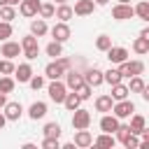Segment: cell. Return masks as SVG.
<instances>
[{
    "mask_svg": "<svg viewBox=\"0 0 149 149\" xmlns=\"http://www.w3.org/2000/svg\"><path fill=\"white\" fill-rule=\"evenodd\" d=\"M19 2H21V0H7V5H14V7H16Z\"/></svg>",
    "mask_w": 149,
    "mask_h": 149,
    "instance_id": "cell-49",
    "label": "cell"
},
{
    "mask_svg": "<svg viewBox=\"0 0 149 149\" xmlns=\"http://www.w3.org/2000/svg\"><path fill=\"white\" fill-rule=\"evenodd\" d=\"M42 133H44V137H61V123H56V121H49V123H44V128H42Z\"/></svg>",
    "mask_w": 149,
    "mask_h": 149,
    "instance_id": "cell-28",
    "label": "cell"
},
{
    "mask_svg": "<svg viewBox=\"0 0 149 149\" xmlns=\"http://www.w3.org/2000/svg\"><path fill=\"white\" fill-rule=\"evenodd\" d=\"M37 40H40V37H35L33 33L26 35V37L21 40V49H23L21 56H26L28 61H35V58L40 56V42H37Z\"/></svg>",
    "mask_w": 149,
    "mask_h": 149,
    "instance_id": "cell-2",
    "label": "cell"
},
{
    "mask_svg": "<svg viewBox=\"0 0 149 149\" xmlns=\"http://www.w3.org/2000/svg\"><path fill=\"white\" fill-rule=\"evenodd\" d=\"M21 54H23L21 42L5 40V42H2V47H0V56H5V58H9V61H14V58H16V56H21Z\"/></svg>",
    "mask_w": 149,
    "mask_h": 149,
    "instance_id": "cell-10",
    "label": "cell"
},
{
    "mask_svg": "<svg viewBox=\"0 0 149 149\" xmlns=\"http://www.w3.org/2000/svg\"><path fill=\"white\" fill-rule=\"evenodd\" d=\"M121 144H123V147H128V149H137V147H140V135H133V133H130Z\"/></svg>",
    "mask_w": 149,
    "mask_h": 149,
    "instance_id": "cell-42",
    "label": "cell"
},
{
    "mask_svg": "<svg viewBox=\"0 0 149 149\" xmlns=\"http://www.w3.org/2000/svg\"><path fill=\"white\" fill-rule=\"evenodd\" d=\"M14 86H16V79L14 77H9V74H2L0 77V93H12L14 91Z\"/></svg>",
    "mask_w": 149,
    "mask_h": 149,
    "instance_id": "cell-29",
    "label": "cell"
},
{
    "mask_svg": "<svg viewBox=\"0 0 149 149\" xmlns=\"http://www.w3.org/2000/svg\"><path fill=\"white\" fill-rule=\"evenodd\" d=\"M37 14H40L42 19H54V14H56V5H54V2H42Z\"/></svg>",
    "mask_w": 149,
    "mask_h": 149,
    "instance_id": "cell-34",
    "label": "cell"
},
{
    "mask_svg": "<svg viewBox=\"0 0 149 149\" xmlns=\"http://www.w3.org/2000/svg\"><path fill=\"white\" fill-rule=\"evenodd\" d=\"M21 149H37V144H33V142H26Z\"/></svg>",
    "mask_w": 149,
    "mask_h": 149,
    "instance_id": "cell-46",
    "label": "cell"
},
{
    "mask_svg": "<svg viewBox=\"0 0 149 149\" xmlns=\"http://www.w3.org/2000/svg\"><path fill=\"white\" fill-rule=\"evenodd\" d=\"M84 81H86V84H91V86L95 88V86L105 84V72H102V70H98V68H88V70L84 72Z\"/></svg>",
    "mask_w": 149,
    "mask_h": 149,
    "instance_id": "cell-15",
    "label": "cell"
},
{
    "mask_svg": "<svg viewBox=\"0 0 149 149\" xmlns=\"http://www.w3.org/2000/svg\"><path fill=\"white\" fill-rule=\"evenodd\" d=\"M93 2H95V5H107L109 0H93Z\"/></svg>",
    "mask_w": 149,
    "mask_h": 149,
    "instance_id": "cell-48",
    "label": "cell"
},
{
    "mask_svg": "<svg viewBox=\"0 0 149 149\" xmlns=\"http://www.w3.org/2000/svg\"><path fill=\"white\" fill-rule=\"evenodd\" d=\"M133 51H135L137 56L149 54V42H147L144 37H135V40H133Z\"/></svg>",
    "mask_w": 149,
    "mask_h": 149,
    "instance_id": "cell-32",
    "label": "cell"
},
{
    "mask_svg": "<svg viewBox=\"0 0 149 149\" xmlns=\"http://www.w3.org/2000/svg\"><path fill=\"white\" fill-rule=\"evenodd\" d=\"M61 140L58 137H44L42 140V149H61Z\"/></svg>",
    "mask_w": 149,
    "mask_h": 149,
    "instance_id": "cell-40",
    "label": "cell"
},
{
    "mask_svg": "<svg viewBox=\"0 0 149 149\" xmlns=\"http://www.w3.org/2000/svg\"><path fill=\"white\" fill-rule=\"evenodd\" d=\"M30 33L35 35V37H44L47 33H49V26H47V19H33L30 21Z\"/></svg>",
    "mask_w": 149,
    "mask_h": 149,
    "instance_id": "cell-21",
    "label": "cell"
},
{
    "mask_svg": "<svg viewBox=\"0 0 149 149\" xmlns=\"http://www.w3.org/2000/svg\"><path fill=\"white\" fill-rule=\"evenodd\" d=\"M119 2H126V5H130V0H119Z\"/></svg>",
    "mask_w": 149,
    "mask_h": 149,
    "instance_id": "cell-52",
    "label": "cell"
},
{
    "mask_svg": "<svg viewBox=\"0 0 149 149\" xmlns=\"http://www.w3.org/2000/svg\"><path fill=\"white\" fill-rule=\"evenodd\" d=\"M12 35H14V28H12V23H9V21H0V42L9 40Z\"/></svg>",
    "mask_w": 149,
    "mask_h": 149,
    "instance_id": "cell-37",
    "label": "cell"
},
{
    "mask_svg": "<svg viewBox=\"0 0 149 149\" xmlns=\"http://www.w3.org/2000/svg\"><path fill=\"white\" fill-rule=\"evenodd\" d=\"M144 88V79L140 77V74H135V77H130V84H128V91L130 93H140Z\"/></svg>",
    "mask_w": 149,
    "mask_h": 149,
    "instance_id": "cell-36",
    "label": "cell"
},
{
    "mask_svg": "<svg viewBox=\"0 0 149 149\" xmlns=\"http://www.w3.org/2000/svg\"><path fill=\"white\" fill-rule=\"evenodd\" d=\"M28 84H30V88H33V91H40V88H44V84H47V77H44V74H33Z\"/></svg>",
    "mask_w": 149,
    "mask_h": 149,
    "instance_id": "cell-38",
    "label": "cell"
},
{
    "mask_svg": "<svg viewBox=\"0 0 149 149\" xmlns=\"http://www.w3.org/2000/svg\"><path fill=\"white\" fill-rule=\"evenodd\" d=\"M105 54H107V58H109V63H112V65H119V63L128 61V56H130L126 47H114V44H112Z\"/></svg>",
    "mask_w": 149,
    "mask_h": 149,
    "instance_id": "cell-11",
    "label": "cell"
},
{
    "mask_svg": "<svg viewBox=\"0 0 149 149\" xmlns=\"http://www.w3.org/2000/svg\"><path fill=\"white\" fill-rule=\"evenodd\" d=\"M40 5H42L40 0H21V2H19V12H21V16L33 19V16H37Z\"/></svg>",
    "mask_w": 149,
    "mask_h": 149,
    "instance_id": "cell-13",
    "label": "cell"
},
{
    "mask_svg": "<svg viewBox=\"0 0 149 149\" xmlns=\"http://www.w3.org/2000/svg\"><path fill=\"white\" fill-rule=\"evenodd\" d=\"M2 5H7V0H0V7H2Z\"/></svg>",
    "mask_w": 149,
    "mask_h": 149,
    "instance_id": "cell-51",
    "label": "cell"
},
{
    "mask_svg": "<svg viewBox=\"0 0 149 149\" xmlns=\"http://www.w3.org/2000/svg\"><path fill=\"white\" fill-rule=\"evenodd\" d=\"M33 74H35V72H33V65H30V63H19L16 70H14V79H16L19 84H28Z\"/></svg>",
    "mask_w": 149,
    "mask_h": 149,
    "instance_id": "cell-14",
    "label": "cell"
},
{
    "mask_svg": "<svg viewBox=\"0 0 149 149\" xmlns=\"http://www.w3.org/2000/svg\"><path fill=\"white\" fill-rule=\"evenodd\" d=\"M112 107H114V98H112L109 93H102V95L95 98V112L107 114V112H112Z\"/></svg>",
    "mask_w": 149,
    "mask_h": 149,
    "instance_id": "cell-18",
    "label": "cell"
},
{
    "mask_svg": "<svg viewBox=\"0 0 149 149\" xmlns=\"http://www.w3.org/2000/svg\"><path fill=\"white\" fill-rule=\"evenodd\" d=\"M63 105H65V109H68V112H74L77 107H81V98H79V93H77V91H68V93H65Z\"/></svg>",
    "mask_w": 149,
    "mask_h": 149,
    "instance_id": "cell-22",
    "label": "cell"
},
{
    "mask_svg": "<svg viewBox=\"0 0 149 149\" xmlns=\"http://www.w3.org/2000/svg\"><path fill=\"white\" fill-rule=\"evenodd\" d=\"M140 37H144V40L149 42V23H147V26H144V28L140 30Z\"/></svg>",
    "mask_w": 149,
    "mask_h": 149,
    "instance_id": "cell-44",
    "label": "cell"
},
{
    "mask_svg": "<svg viewBox=\"0 0 149 149\" xmlns=\"http://www.w3.org/2000/svg\"><path fill=\"white\" fill-rule=\"evenodd\" d=\"M119 123H121V119H116L112 112H107V114H102V119H100V130H102V133H114V130L119 128Z\"/></svg>",
    "mask_w": 149,
    "mask_h": 149,
    "instance_id": "cell-16",
    "label": "cell"
},
{
    "mask_svg": "<svg viewBox=\"0 0 149 149\" xmlns=\"http://www.w3.org/2000/svg\"><path fill=\"white\" fill-rule=\"evenodd\" d=\"M56 2H58V5H63V2H68V0H54V5H56Z\"/></svg>",
    "mask_w": 149,
    "mask_h": 149,
    "instance_id": "cell-50",
    "label": "cell"
},
{
    "mask_svg": "<svg viewBox=\"0 0 149 149\" xmlns=\"http://www.w3.org/2000/svg\"><path fill=\"white\" fill-rule=\"evenodd\" d=\"M74 147H81V149H86V147H91L93 144V135L88 133V128H81V130H77L74 133Z\"/></svg>",
    "mask_w": 149,
    "mask_h": 149,
    "instance_id": "cell-20",
    "label": "cell"
},
{
    "mask_svg": "<svg viewBox=\"0 0 149 149\" xmlns=\"http://www.w3.org/2000/svg\"><path fill=\"white\" fill-rule=\"evenodd\" d=\"M65 65L61 63V58H54L51 63H47L44 65V77L47 79H61V77H65Z\"/></svg>",
    "mask_w": 149,
    "mask_h": 149,
    "instance_id": "cell-7",
    "label": "cell"
},
{
    "mask_svg": "<svg viewBox=\"0 0 149 149\" xmlns=\"http://www.w3.org/2000/svg\"><path fill=\"white\" fill-rule=\"evenodd\" d=\"M88 126H91V112L84 109V107H77L72 112V128L81 130V128H88Z\"/></svg>",
    "mask_w": 149,
    "mask_h": 149,
    "instance_id": "cell-5",
    "label": "cell"
},
{
    "mask_svg": "<svg viewBox=\"0 0 149 149\" xmlns=\"http://www.w3.org/2000/svg\"><path fill=\"white\" fill-rule=\"evenodd\" d=\"M133 9H135V16H137V19H142V21L149 23V0H140Z\"/></svg>",
    "mask_w": 149,
    "mask_h": 149,
    "instance_id": "cell-26",
    "label": "cell"
},
{
    "mask_svg": "<svg viewBox=\"0 0 149 149\" xmlns=\"http://www.w3.org/2000/svg\"><path fill=\"white\" fill-rule=\"evenodd\" d=\"M44 51H47V56H51V58H58V56H63V42H56V40H51V42L44 47Z\"/></svg>",
    "mask_w": 149,
    "mask_h": 149,
    "instance_id": "cell-27",
    "label": "cell"
},
{
    "mask_svg": "<svg viewBox=\"0 0 149 149\" xmlns=\"http://www.w3.org/2000/svg\"><path fill=\"white\" fill-rule=\"evenodd\" d=\"M77 93H79V98H81V100H88V98H91V93H93V86L84 81V84L77 88Z\"/></svg>",
    "mask_w": 149,
    "mask_h": 149,
    "instance_id": "cell-41",
    "label": "cell"
},
{
    "mask_svg": "<svg viewBox=\"0 0 149 149\" xmlns=\"http://www.w3.org/2000/svg\"><path fill=\"white\" fill-rule=\"evenodd\" d=\"M2 114L7 116V121H19L23 116V105L16 102V100H7L5 107H2Z\"/></svg>",
    "mask_w": 149,
    "mask_h": 149,
    "instance_id": "cell-8",
    "label": "cell"
},
{
    "mask_svg": "<svg viewBox=\"0 0 149 149\" xmlns=\"http://www.w3.org/2000/svg\"><path fill=\"white\" fill-rule=\"evenodd\" d=\"M5 102H7V95H5V93H0V109L5 107Z\"/></svg>",
    "mask_w": 149,
    "mask_h": 149,
    "instance_id": "cell-47",
    "label": "cell"
},
{
    "mask_svg": "<svg viewBox=\"0 0 149 149\" xmlns=\"http://www.w3.org/2000/svg\"><path fill=\"white\" fill-rule=\"evenodd\" d=\"M128 93H130V91H128V86L119 81V84H114V86H112V93H109V95H112L114 100H123V98H128Z\"/></svg>",
    "mask_w": 149,
    "mask_h": 149,
    "instance_id": "cell-31",
    "label": "cell"
},
{
    "mask_svg": "<svg viewBox=\"0 0 149 149\" xmlns=\"http://www.w3.org/2000/svg\"><path fill=\"white\" fill-rule=\"evenodd\" d=\"M49 33H51V40H56V42H68L72 35V30L65 21H56L54 28H49Z\"/></svg>",
    "mask_w": 149,
    "mask_h": 149,
    "instance_id": "cell-6",
    "label": "cell"
},
{
    "mask_svg": "<svg viewBox=\"0 0 149 149\" xmlns=\"http://www.w3.org/2000/svg\"><path fill=\"white\" fill-rule=\"evenodd\" d=\"M123 79V74L119 72V68H109L107 72H105V84H109V86H114V84H119Z\"/></svg>",
    "mask_w": 149,
    "mask_h": 149,
    "instance_id": "cell-30",
    "label": "cell"
},
{
    "mask_svg": "<svg viewBox=\"0 0 149 149\" xmlns=\"http://www.w3.org/2000/svg\"><path fill=\"white\" fill-rule=\"evenodd\" d=\"M119 72L123 74V77H135V74H142L144 72V63L142 61H123V63H119Z\"/></svg>",
    "mask_w": 149,
    "mask_h": 149,
    "instance_id": "cell-3",
    "label": "cell"
},
{
    "mask_svg": "<svg viewBox=\"0 0 149 149\" xmlns=\"http://www.w3.org/2000/svg\"><path fill=\"white\" fill-rule=\"evenodd\" d=\"M133 16H135V9L130 5H126V2H116L112 7V19H116V21H128Z\"/></svg>",
    "mask_w": 149,
    "mask_h": 149,
    "instance_id": "cell-9",
    "label": "cell"
},
{
    "mask_svg": "<svg viewBox=\"0 0 149 149\" xmlns=\"http://www.w3.org/2000/svg\"><path fill=\"white\" fill-rule=\"evenodd\" d=\"M14 70H16V65L9 58H2L0 61V74H14Z\"/></svg>",
    "mask_w": 149,
    "mask_h": 149,
    "instance_id": "cell-39",
    "label": "cell"
},
{
    "mask_svg": "<svg viewBox=\"0 0 149 149\" xmlns=\"http://www.w3.org/2000/svg\"><path fill=\"white\" fill-rule=\"evenodd\" d=\"M5 123H7V116H5V114H2V109H0V130L5 128Z\"/></svg>",
    "mask_w": 149,
    "mask_h": 149,
    "instance_id": "cell-45",
    "label": "cell"
},
{
    "mask_svg": "<svg viewBox=\"0 0 149 149\" xmlns=\"http://www.w3.org/2000/svg\"><path fill=\"white\" fill-rule=\"evenodd\" d=\"M133 112H135V105H133V100H128V98H123V100H114L112 114H114L116 119H128Z\"/></svg>",
    "mask_w": 149,
    "mask_h": 149,
    "instance_id": "cell-4",
    "label": "cell"
},
{
    "mask_svg": "<svg viewBox=\"0 0 149 149\" xmlns=\"http://www.w3.org/2000/svg\"><path fill=\"white\" fill-rule=\"evenodd\" d=\"M93 9H95V2L93 0H77L74 7H72L74 16H88V14H93Z\"/></svg>",
    "mask_w": 149,
    "mask_h": 149,
    "instance_id": "cell-17",
    "label": "cell"
},
{
    "mask_svg": "<svg viewBox=\"0 0 149 149\" xmlns=\"http://www.w3.org/2000/svg\"><path fill=\"white\" fill-rule=\"evenodd\" d=\"M93 144H95V147H102V149H109V147L116 144V137H114V133H100V135L93 140Z\"/></svg>",
    "mask_w": 149,
    "mask_h": 149,
    "instance_id": "cell-24",
    "label": "cell"
},
{
    "mask_svg": "<svg viewBox=\"0 0 149 149\" xmlns=\"http://www.w3.org/2000/svg\"><path fill=\"white\" fill-rule=\"evenodd\" d=\"M109 47H112V37H109V35L102 33V35L95 37V49H98V51H107Z\"/></svg>",
    "mask_w": 149,
    "mask_h": 149,
    "instance_id": "cell-35",
    "label": "cell"
},
{
    "mask_svg": "<svg viewBox=\"0 0 149 149\" xmlns=\"http://www.w3.org/2000/svg\"><path fill=\"white\" fill-rule=\"evenodd\" d=\"M47 93H49V100H54L56 105H63L65 93H68V86H65V81H61V79H49Z\"/></svg>",
    "mask_w": 149,
    "mask_h": 149,
    "instance_id": "cell-1",
    "label": "cell"
},
{
    "mask_svg": "<svg viewBox=\"0 0 149 149\" xmlns=\"http://www.w3.org/2000/svg\"><path fill=\"white\" fill-rule=\"evenodd\" d=\"M128 126H130V133H133V135H140V133L144 130L147 121H144V116H142V114H135V112H133V114H130V123H128Z\"/></svg>",
    "mask_w": 149,
    "mask_h": 149,
    "instance_id": "cell-23",
    "label": "cell"
},
{
    "mask_svg": "<svg viewBox=\"0 0 149 149\" xmlns=\"http://www.w3.org/2000/svg\"><path fill=\"white\" fill-rule=\"evenodd\" d=\"M14 19H16V7L14 5H2L0 7V21H9L12 23Z\"/></svg>",
    "mask_w": 149,
    "mask_h": 149,
    "instance_id": "cell-33",
    "label": "cell"
},
{
    "mask_svg": "<svg viewBox=\"0 0 149 149\" xmlns=\"http://www.w3.org/2000/svg\"><path fill=\"white\" fill-rule=\"evenodd\" d=\"M140 95H142V100H144V102H149V84H144V88L140 91Z\"/></svg>",
    "mask_w": 149,
    "mask_h": 149,
    "instance_id": "cell-43",
    "label": "cell"
},
{
    "mask_svg": "<svg viewBox=\"0 0 149 149\" xmlns=\"http://www.w3.org/2000/svg\"><path fill=\"white\" fill-rule=\"evenodd\" d=\"M81 84H84V72L70 68V70L65 72V86H68V91H77Z\"/></svg>",
    "mask_w": 149,
    "mask_h": 149,
    "instance_id": "cell-12",
    "label": "cell"
},
{
    "mask_svg": "<svg viewBox=\"0 0 149 149\" xmlns=\"http://www.w3.org/2000/svg\"><path fill=\"white\" fill-rule=\"evenodd\" d=\"M54 16H56L58 21H65V23H68V21L74 16V12H72V7H70L68 2H63V5H58V7H56V14H54Z\"/></svg>",
    "mask_w": 149,
    "mask_h": 149,
    "instance_id": "cell-25",
    "label": "cell"
},
{
    "mask_svg": "<svg viewBox=\"0 0 149 149\" xmlns=\"http://www.w3.org/2000/svg\"><path fill=\"white\" fill-rule=\"evenodd\" d=\"M44 116H47V102H42V100H35V102L28 107V119L37 121V119H44Z\"/></svg>",
    "mask_w": 149,
    "mask_h": 149,
    "instance_id": "cell-19",
    "label": "cell"
}]
</instances>
